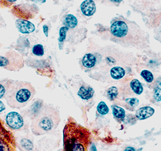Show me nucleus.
<instances>
[{
	"mask_svg": "<svg viewBox=\"0 0 161 151\" xmlns=\"http://www.w3.org/2000/svg\"><path fill=\"white\" fill-rule=\"evenodd\" d=\"M91 133L69 117L63 129V150L64 151H87L91 143Z\"/></svg>",
	"mask_w": 161,
	"mask_h": 151,
	"instance_id": "f257e3e1",
	"label": "nucleus"
},
{
	"mask_svg": "<svg viewBox=\"0 0 161 151\" xmlns=\"http://www.w3.org/2000/svg\"><path fill=\"white\" fill-rule=\"evenodd\" d=\"M35 94V88L29 82L9 79L5 98L8 106L20 109L28 104Z\"/></svg>",
	"mask_w": 161,
	"mask_h": 151,
	"instance_id": "f03ea898",
	"label": "nucleus"
},
{
	"mask_svg": "<svg viewBox=\"0 0 161 151\" xmlns=\"http://www.w3.org/2000/svg\"><path fill=\"white\" fill-rule=\"evenodd\" d=\"M31 131L36 136H42L54 131L59 126L60 115L58 109L44 104L32 119Z\"/></svg>",
	"mask_w": 161,
	"mask_h": 151,
	"instance_id": "7ed1b4c3",
	"label": "nucleus"
},
{
	"mask_svg": "<svg viewBox=\"0 0 161 151\" xmlns=\"http://www.w3.org/2000/svg\"><path fill=\"white\" fill-rule=\"evenodd\" d=\"M25 65L21 54L14 51H8L0 54V67L10 71H19Z\"/></svg>",
	"mask_w": 161,
	"mask_h": 151,
	"instance_id": "20e7f679",
	"label": "nucleus"
},
{
	"mask_svg": "<svg viewBox=\"0 0 161 151\" xmlns=\"http://www.w3.org/2000/svg\"><path fill=\"white\" fill-rule=\"evenodd\" d=\"M11 12L18 19L28 21L36 18L39 12V8L34 3H21L13 6Z\"/></svg>",
	"mask_w": 161,
	"mask_h": 151,
	"instance_id": "39448f33",
	"label": "nucleus"
},
{
	"mask_svg": "<svg viewBox=\"0 0 161 151\" xmlns=\"http://www.w3.org/2000/svg\"><path fill=\"white\" fill-rule=\"evenodd\" d=\"M17 142L13 133L0 118V151H16Z\"/></svg>",
	"mask_w": 161,
	"mask_h": 151,
	"instance_id": "423d86ee",
	"label": "nucleus"
},
{
	"mask_svg": "<svg viewBox=\"0 0 161 151\" xmlns=\"http://www.w3.org/2000/svg\"><path fill=\"white\" fill-rule=\"evenodd\" d=\"M5 122L8 127L14 131H21L25 126V122L22 116L15 112H10L7 115Z\"/></svg>",
	"mask_w": 161,
	"mask_h": 151,
	"instance_id": "0eeeda50",
	"label": "nucleus"
},
{
	"mask_svg": "<svg viewBox=\"0 0 161 151\" xmlns=\"http://www.w3.org/2000/svg\"><path fill=\"white\" fill-rule=\"evenodd\" d=\"M15 25L19 32L23 34L31 33L36 30V27L33 23L23 19H17L15 22Z\"/></svg>",
	"mask_w": 161,
	"mask_h": 151,
	"instance_id": "6e6552de",
	"label": "nucleus"
},
{
	"mask_svg": "<svg viewBox=\"0 0 161 151\" xmlns=\"http://www.w3.org/2000/svg\"><path fill=\"white\" fill-rule=\"evenodd\" d=\"M80 10L82 13L86 16H92L96 11V6L95 2L92 0H86L80 5Z\"/></svg>",
	"mask_w": 161,
	"mask_h": 151,
	"instance_id": "1a4fd4ad",
	"label": "nucleus"
},
{
	"mask_svg": "<svg viewBox=\"0 0 161 151\" xmlns=\"http://www.w3.org/2000/svg\"><path fill=\"white\" fill-rule=\"evenodd\" d=\"M155 109L150 106H144L137 109L136 113V117L137 120H143L153 116Z\"/></svg>",
	"mask_w": 161,
	"mask_h": 151,
	"instance_id": "9d476101",
	"label": "nucleus"
},
{
	"mask_svg": "<svg viewBox=\"0 0 161 151\" xmlns=\"http://www.w3.org/2000/svg\"><path fill=\"white\" fill-rule=\"evenodd\" d=\"M36 63L37 64V66L34 67L36 68V72L40 74V75H43L46 76L50 77V74L52 73V71L51 67L47 64L45 60H37L36 62Z\"/></svg>",
	"mask_w": 161,
	"mask_h": 151,
	"instance_id": "9b49d317",
	"label": "nucleus"
},
{
	"mask_svg": "<svg viewBox=\"0 0 161 151\" xmlns=\"http://www.w3.org/2000/svg\"><path fill=\"white\" fill-rule=\"evenodd\" d=\"M94 94V90L90 86L83 85L80 88L77 92V95L83 100H88L91 99Z\"/></svg>",
	"mask_w": 161,
	"mask_h": 151,
	"instance_id": "f8f14e48",
	"label": "nucleus"
},
{
	"mask_svg": "<svg viewBox=\"0 0 161 151\" xmlns=\"http://www.w3.org/2000/svg\"><path fill=\"white\" fill-rule=\"evenodd\" d=\"M17 145L21 151H35L36 150L32 141L26 138H23L19 140Z\"/></svg>",
	"mask_w": 161,
	"mask_h": 151,
	"instance_id": "ddd939ff",
	"label": "nucleus"
},
{
	"mask_svg": "<svg viewBox=\"0 0 161 151\" xmlns=\"http://www.w3.org/2000/svg\"><path fill=\"white\" fill-rule=\"evenodd\" d=\"M112 109L113 115L117 121L121 122L125 120L126 115L125 109L117 105H114L112 106Z\"/></svg>",
	"mask_w": 161,
	"mask_h": 151,
	"instance_id": "4468645a",
	"label": "nucleus"
},
{
	"mask_svg": "<svg viewBox=\"0 0 161 151\" xmlns=\"http://www.w3.org/2000/svg\"><path fill=\"white\" fill-rule=\"evenodd\" d=\"M82 63L87 68H90L95 66L96 63V58L92 53H87L83 57Z\"/></svg>",
	"mask_w": 161,
	"mask_h": 151,
	"instance_id": "2eb2a0df",
	"label": "nucleus"
},
{
	"mask_svg": "<svg viewBox=\"0 0 161 151\" xmlns=\"http://www.w3.org/2000/svg\"><path fill=\"white\" fill-rule=\"evenodd\" d=\"M77 19L72 14H68L65 17L64 20V26L67 27L69 29L75 28L77 26Z\"/></svg>",
	"mask_w": 161,
	"mask_h": 151,
	"instance_id": "dca6fc26",
	"label": "nucleus"
},
{
	"mask_svg": "<svg viewBox=\"0 0 161 151\" xmlns=\"http://www.w3.org/2000/svg\"><path fill=\"white\" fill-rule=\"evenodd\" d=\"M110 75L114 79H120L123 78L125 75V71L123 67H114L110 70Z\"/></svg>",
	"mask_w": 161,
	"mask_h": 151,
	"instance_id": "f3484780",
	"label": "nucleus"
},
{
	"mask_svg": "<svg viewBox=\"0 0 161 151\" xmlns=\"http://www.w3.org/2000/svg\"><path fill=\"white\" fill-rule=\"evenodd\" d=\"M153 99L155 101H161V77L158 78L156 81L153 88Z\"/></svg>",
	"mask_w": 161,
	"mask_h": 151,
	"instance_id": "a211bd4d",
	"label": "nucleus"
},
{
	"mask_svg": "<svg viewBox=\"0 0 161 151\" xmlns=\"http://www.w3.org/2000/svg\"><path fill=\"white\" fill-rule=\"evenodd\" d=\"M43 105L44 104L42 100H37L33 104L32 106H31V109L29 110V116L32 119L39 112Z\"/></svg>",
	"mask_w": 161,
	"mask_h": 151,
	"instance_id": "6ab92c4d",
	"label": "nucleus"
},
{
	"mask_svg": "<svg viewBox=\"0 0 161 151\" xmlns=\"http://www.w3.org/2000/svg\"><path fill=\"white\" fill-rule=\"evenodd\" d=\"M130 87L133 92L137 95H141L143 92V87L141 82L137 79H133L131 81Z\"/></svg>",
	"mask_w": 161,
	"mask_h": 151,
	"instance_id": "aec40b11",
	"label": "nucleus"
},
{
	"mask_svg": "<svg viewBox=\"0 0 161 151\" xmlns=\"http://www.w3.org/2000/svg\"><path fill=\"white\" fill-rule=\"evenodd\" d=\"M32 53L35 56L37 57H43L45 53L44 47L42 44H37L34 46L32 49Z\"/></svg>",
	"mask_w": 161,
	"mask_h": 151,
	"instance_id": "412c9836",
	"label": "nucleus"
},
{
	"mask_svg": "<svg viewBox=\"0 0 161 151\" xmlns=\"http://www.w3.org/2000/svg\"><path fill=\"white\" fill-rule=\"evenodd\" d=\"M69 29L66 26L61 27L59 30V37L58 41H59V46L60 49H61V48H62L61 44H63V43H64V41L66 38V33L69 31Z\"/></svg>",
	"mask_w": 161,
	"mask_h": 151,
	"instance_id": "4be33fe9",
	"label": "nucleus"
},
{
	"mask_svg": "<svg viewBox=\"0 0 161 151\" xmlns=\"http://www.w3.org/2000/svg\"><path fill=\"white\" fill-rule=\"evenodd\" d=\"M97 110L99 113H100L102 115H105L109 112V108L107 106V104L101 101L98 104V106L97 107Z\"/></svg>",
	"mask_w": 161,
	"mask_h": 151,
	"instance_id": "5701e85b",
	"label": "nucleus"
},
{
	"mask_svg": "<svg viewBox=\"0 0 161 151\" xmlns=\"http://www.w3.org/2000/svg\"><path fill=\"white\" fill-rule=\"evenodd\" d=\"M9 79L0 81V99L5 97Z\"/></svg>",
	"mask_w": 161,
	"mask_h": 151,
	"instance_id": "b1692460",
	"label": "nucleus"
},
{
	"mask_svg": "<svg viewBox=\"0 0 161 151\" xmlns=\"http://www.w3.org/2000/svg\"><path fill=\"white\" fill-rule=\"evenodd\" d=\"M119 94L118 89L115 87H110L108 91H107V96H108V99L110 101H114L117 97Z\"/></svg>",
	"mask_w": 161,
	"mask_h": 151,
	"instance_id": "393cba45",
	"label": "nucleus"
},
{
	"mask_svg": "<svg viewBox=\"0 0 161 151\" xmlns=\"http://www.w3.org/2000/svg\"><path fill=\"white\" fill-rule=\"evenodd\" d=\"M141 76H142V78H144L145 79V81L147 83H152V82L153 81L154 79V77L153 74L147 70H143L141 73Z\"/></svg>",
	"mask_w": 161,
	"mask_h": 151,
	"instance_id": "a878e982",
	"label": "nucleus"
},
{
	"mask_svg": "<svg viewBox=\"0 0 161 151\" xmlns=\"http://www.w3.org/2000/svg\"><path fill=\"white\" fill-rule=\"evenodd\" d=\"M126 103L131 108H135L138 106L139 101L137 98H129L126 100Z\"/></svg>",
	"mask_w": 161,
	"mask_h": 151,
	"instance_id": "bb28decb",
	"label": "nucleus"
},
{
	"mask_svg": "<svg viewBox=\"0 0 161 151\" xmlns=\"http://www.w3.org/2000/svg\"><path fill=\"white\" fill-rule=\"evenodd\" d=\"M16 1L13 0V1H10V0H8V1H0V6L2 8L5 7H10L12 4H14Z\"/></svg>",
	"mask_w": 161,
	"mask_h": 151,
	"instance_id": "cd10ccee",
	"label": "nucleus"
},
{
	"mask_svg": "<svg viewBox=\"0 0 161 151\" xmlns=\"http://www.w3.org/2000/svg\"><path fill=\"white\" fill-rule=\"evenodd\" d=\"M6 26L7 24L5 20L2 18V15L0 14V28H5V27H6Z\"/></svg>",
	"mask_w": 161,
	"mask_h": 151,
	"instance_id": "c85d7f7f",
	"label": "nucleus"
},
{
	"mask_svg": "<svg viewBox=\"0 0 161 151\" xmlns=\"http://www.w3.org/2000/svg\"><path fill=\"white\" fill-rule=\"evenodd\" d=\"M43 32H44V34L45 35L48 37V27L47 25H44L43 26Z\"/></svg>",
	"mask_w": 161,
	"mask_h": 151,
	"instance_id": "c756f323",
	"label": "nucleus"
},
{
	"mask_svg": "<svg viewBox=\"0 0 161 151\" xmlns=\"http://www.w3.org/2000/svg\"><path fill=\"white\" fill-rule=\"evenodd\" d=\"M5 108H6V107H5L4 103L2 101H0V113L3 112L5 109Z\"/></svg>",
	"mask_w": 161,
	"mask_h": 151,
	"instance_id": "7c9ffc66",
	"label": "nucleus"
},
{
	"mask_svg": "<svg viewBox=\"0 0 161 151\" xmlns=\"http://www.w3.org/2000/svg\"><path fill=\"white\" fill-rule=\"evenodd\" d=\"M125 151H137V150L133 147H127L125 149Z\"/></svg>",
	"mask_w": 161,
	"mask_h": 151,
	"instance_id": "2f4dec72",
	"label": "nucleus"
},
{
	"mask_svg": "<svg viewBox=\"0 0 161 151\" xmlns=\"http://www.w3.org/2000/svg\"><path fill=\"white\" fill-rule=\"evenodd\" d=\"M90 151H97L96 147V145H95L94 144L92 145V147H91V149H90Z\"/></svg>",
	"mask_w": 161,
	"mask_h": 151,
	"instance_id": "473e14b6",
	"label": "nucleus"
},
{
	"mask_svg": "<svg viewBox=\"0 0 161 151\" xmlns=\"http://www.w3.org/2000/svg\"><path fill=\"white\" fill-rule=\"evenodd\" d=\"M113 2H121V1H112Z\"/></svg>",
	"mask_w": 161,
	"mask_h": 151,
	"instance_id": "72a5a7b5",
	"label": "nucleus"
},
{
	"mask_svg": "<svg viewBox=\"0 0 161 151\" xmlns=\"http://www.w3.org/2000/svg\"><path fill=\"white\" fill-rule=\"evenodd\" d=\"M35 151H43V150H35Z\"/></svg>",
	"mask_w": 161,
	"mask_h": 151,
	"instance_id": "f704fd0d",
	"label": "nucleus"
},
{
	"mask_svg": "<svg viewBox=\"0 0 161 151\" xmlns=\"http://www.w3.org/2000/svg\"><path fill=\"white\" fill-rule=\"evenodd\" d=\"M58 151H64V150H58Z\"/></svg>",
	"mask_w": 161,
	"mask_h": 151,
	"instance_id": "c9c22d12",
	"label": "nucleus"
}]
</instances>
